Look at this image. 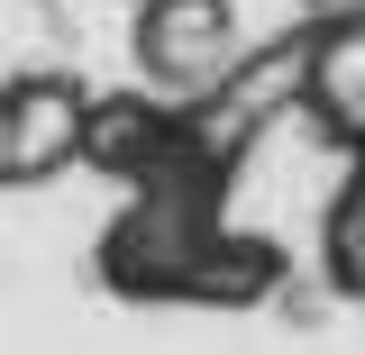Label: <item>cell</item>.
Returning <instances> with one entry per match:
<instances>
[{
    "mask_svg": "<svg viewBox=\"0 0 365 355\" xmlns=\"http://www.w3.org/2000/svg\"><path fill=\"white\" fill-rule=\"evenodd\" d=\"M137 55H146L155 83L201 91V83H220L228 64H237V18H228V0H146Z\"/></svg>",
    "mask_w": 365,
    "mask_h": 355,
    "instance_id": "cell-1",
    "label": "cell"
},
{
    "mask_svg": "<svg viewBox=\"0 0 365 355\" xmlns=\"http://www.w3.org/2000/svg\"><path fill=\"white\" fill-rule=\"evenodd\" d=\"M329 265H338L347 292H365V182L338 201V219H329Z\"/></svg>",
    "mask_w": 365,
    "mask_h": 355,
    "instance_id": "cell-2",
    "label": "cell"
}]
</instances>
